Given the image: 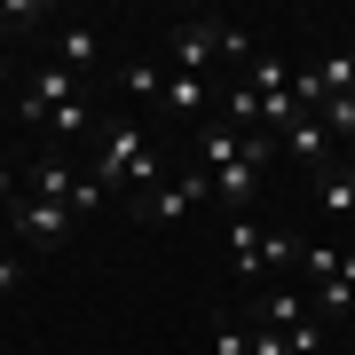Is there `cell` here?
<instances>
[{"label":"cell","mask_w":355,"mask_h":355,"mask_svg":"<svg viewBox=\"0 0 355 355\" xmlns=\"http://www.w3.org/2000/svg\"><path fill=\"white\" fill-rule=\"evenodd\" d=\"M190 158L214 174V198L229 214H253L261 205V174H268V158H277V135H237L229 119H205L190 135Z\"/></svg>","instance_id":"6da1fadb"},{"label":"cell","mask_w":355,"mask_h":355,"mask_svg":"<svg viewBox=\"0 0 355 355\" xmlns=\"http://www.w3.org/2000/svg\"><path fill=\"white\" fill-rule=\"evenodd\" d=\"M24 119L48 127L55 142H87L95 135V111H87V79H71L64 64H40L32 87H24Z\"/></svg>","instance_id":"7a4b0ae2"},{"label":"cell","mask_w":355,"mask_h":355,"mask_svg":"<svg viewBox=\"0 0 355 355\" xmlns=\"http://www.w3.org/2000/svg\"><path fill=\"white\" fill-rule=\"evenodd\" d=\"M95 182L103 190H158V142L142 119H111L103 127V158H95Z\"/></svg>","instance_id":"3957f363"},{"label":"cell","mask_w":355,"mask_h":355,"mask_svg":"<svg viewBox=\"0 0 355 355\" xmlns=\"http://www.w3.org/2000/svg\"><path fill=\"white\" fill-rule=\"evenodd\" d=\"M214 64L245 71V64H253V40H245L237 24H221V16H190V24H174V71H182V79H205Z\"/></svg>","instance_id":"277c9868"},{"label":"cell","mask_w":355,"mask_h":355,"mask_svg":"<svg viewBox=\"0 0 355 355\" xmlns=\"http://www.w3.org/2000/svg\"><path fill=\"white\" fill-rule=\"evenodd\" d=\"M24 198H48V205H71V214H95V205H103V182L79 174L71 150H48V158L32 166V190H24Z\"/></svg>","instance_id":"5b68a950"},{"label":"cell","mask_w":355,"mask_h":355,"mask_svg":"<svg viewBox=\"0 0 355 355\" xmlns=\"http://www.w3.org/2000/svg\"><path fill=\"white\" fill-rule=\"evenodd\" d=\"M284 261H300L292 237H268L253 214H229V268L237 277H261V268H284Z\"/></svg>","instance_id":"8992f818"},{"label":"cell","mask_w":355,"mask_h":355,"mask_svg":"<svg viewBox=\"0 0 355 355\" xmlns=\"http://www.w3.org/2000/svg\"><path fill=\"white\" fill-rule=\"evenodd\" d=\"M71 229H79L71 205H48V198H16V205H8V237L24 245V253H32V245L55 253V245H71Z\"/></svg>","instance_id":"52a82bcc"},{"label":"cell","mask_w":355,"mask_h":355,"mask_svg":"<svg viewBox=\"0 0 355 355\" xmlns=\"http://www.w3.org/2000/svg\"><path fill=\"white\" fill-rule=\"evenodd\" d=\"M198 198H214V174H205V166H190L182 182H158V190H142V198H135V221H142V229H166V221L190 214Z\"/></svg>","instance_id":"ba28073f"},{"label":"cell","mask_w":355,"mask_h":355,"mask_svg":"<svg viewBox=\"0 0 355 355\" xmlns=\"http://www.w3.org/2000/svg\"><path fill=\"white\" fill-rule=\"evenodd\" d=\"M261 324H277L284 340H292V355H324V324L308 316L300 292H268V300H261Z\"/></svg>","instance_id":"9c48e42d"},{"label":"cell","mask_w":355,"mask_h":355,"mask_svg":"<svg viewBox=\"0 0 355 355\" xmlns=\"http://www.w3.org/2000/svg\"><path fill=\"white\" fill-rule=\"evenodd\" d=\"M277 150H292L300 166H316V174H331V135H324V119H316V111H300V119H292V127L277 135Z\"/></svg>","instance_id":"30bf717a"},{"label":"cell","mask_w":355,"mask_h":355,"mask_svg":"<svg viewBox=\"0 0 355 355\" xmlns=\"http://www.w3.org/2000/svg\"><path fill=\"white\" fill-rule=\"evenodd\" d=\"M55 64H64L71 79H87V71H103V40H95L87 24H55Z\"/></svg>","instance_id":"8fae6325"},{"label":"cell","mask_w":355,"mask_h":355,"mask_svg":"<svg viewBox=\"0 0 355 355\" xmlns=\"http://www.w3.org/2000/svg\"><path fill=\"white\" fill-rule=\"evenodd\" d=\"M229 79H237V87H253V95L268 103V95H284V87H292V64H284L277 48H253V64H245V71H229Z\"/></svg>","instance_id":"7c38bea8"},{"label":"cell","mask_w":355,"mask_h":355,"mask_svg":"<svg viewBox=\"0 0 355 355\" xmlns=\"http://www.w3.org/2000/svg\"><path fill=\"white\" fill-rule=\"evenodd\" d=\"M166 79H174V71H158L150 55H135V64H119V87H127L135 103H166Z\"/></svg>","instance_id":"4fadbf2b"},{"label":"cell","mask_w":355,"mask_h":355,"mask_svg":"<svg viewBox=\"0 0 355 355\" xmlns=\"http://www.w3.org/2000/svg\"><path fill=\"white\" fill-rule=\"evenodd\" d=\"M316 205H324V214H355V174H347V166L316 174Z\"/></svg>","instance_id":"5bb4252c"},{"label":"cell","mask_w":355,"mask_h":355,"mask_svg":"<svg viewBox=\"0 0 355 355\" xmlns=\"http://www.w3.org/2000/svg\"><path fill=\"white\" fill-rule=\"evenodd\" d=\"M205 95H214V79H182V71L166 79V111H182V119H198V111H205Z\"/></svg>","instance_id":"9a60e30c"},{"label":"cell","mask_w":355,"mask_h":355,"mask_svg":"<svg viewBox=\"0 0 355 355\" xmlns=\"http://www.w3.org/2000/svg\"><path fill=\"white\" fill-rule=\"evenodd\" d=\"M292 268H308V284H331V277L347 268V253H331V245H300V261H292Z\"/></svg>","instance_id":"2e32d148"},{"label":"cell","mask_w":355,"mask_h":355,"mask_svg":"<svg viewBox=\"0 0 355 355\" xmlns=\"http://www.w3.org/2000/svg\"><path fill=\"white\" fill-rule=\"evenodd\" d=\"M316 119H324V135H331V142H355V95H331Z\"/></svg>","instance_id":"e0dca14e"},{"label":"cell","mask_w":355,"mask_h":355,"mask_svg":"<svg viewBox=\"0 0 355 355\" xmlns=\"http://www.w3.org/2000/svg\"><path fill=\"white\" fill-rule=\"evenodd\" d=\"M316 308H324V316H355V284H347V268H340L331 284H316Z\"/></svg>","instance_id":"ac0fdd59"},{"label":"cell","mask_w":355,"mask_h":355,"mask_svg":"<svg viewBox=\"0 0 355 355\" xmlns=\"http://www.w3.org/2000/svg\"><path fill=\"white\" fill-rule=\"evenodd\" d=\"M214 355H253V331H245V324H214Z\"/></svg>","instance_id":"d6986e66"},{"label":"cell","mask_w":355,"mask_h":355,"mask_svg":"<svg viewBox=\"0 0 355 355\" xmlns=\"http://www.w3.org/2000/svg\"><path fill=\"white\" fill-rule=\"evenodd\" d=\"M0 24H48V8L40 0H0Z\"/></svg>","instance_id":"ffe728a7"},{"label":"cell","mask_w":355,"mask_h":355,"mask_svg":"<svg viewBox=\"0 0 355 355\" xmlns=\"http://www.w3.org/2000/svg\"><path fill=\"white\" fill-rule=\"evenodd\" d=\"M253 355H292V340H284L277 324H261V331H253Z\"/></svg>","instance_id":"44dd1931"},{"label":"cell","mask_w":355,"mask_h":355,"mask_svg":"<svg viewBox=\"0 0 355 355\" xmlns=\"http://www.w3.org/2000/svg\"><path fill=\"white\" fill-rule=\"evenodd\" d=\"M16 284H24V261H16V253H0V300H8Z\"/></svg>","instance_id":"7402d4cb"},{"label":"cell","mask_w":355,"mask_h":355,"mask_svg":"<svg viewBox=\"0 0 355 355\" xmlns=\"http://www.w3.org/2000/svg\"><path fill=\"white\" fill-rule=\"evenodd\" d=\"M0 205H16V174H8V166H0Z\"/></svg>","instance_id":"603a6c76"},{"label":"cell","mask_w":355,"mask_h":355,"mask_svg":"<svg viewBox=\"0 0 355 355\" xmlns=\"http://www.w3.org/2000/svg\"><path fill=\"white\" fill-rule=\"evenodd\" d=\"M347 284H355V253H347Z\"/></svg>","instance_id":"cb8c5ba5"}]
</instances>
